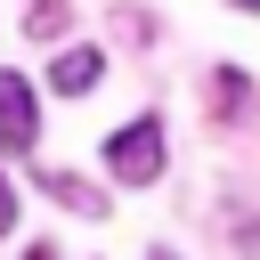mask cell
<instances>
[{"label": "cell", "mask_w": 260, "mask_h": 260, "mask_svg": "<svg viewBox=\"0 0 260 260\" xmlns=\"http://www.w3.org/2000/svg\"><path fill=\"white\" fill-rule=\"evenodd\" d=\"M8 228H16V187L0 179V236H8Z\"/></svg>", "instance_id": "52a82bcc"}, {"label": "cell", "mask_w": 260, "mask_h": 260, "mask_svg": "<svg viewBox=\"0 0 260 260\" xmlns=\"http://www.w3.org/2000/svg\"><path fill=\"white\" fill-rule=\"evenodd\" d=\"M32 138H41V122H32V89H24V73L0 65V154H32Z\"/></svg>", "instance_id": "7a4b0ae2"}, {"label": "cell", "mask_w": 260, "mask_h": 260, "mask_svg": "<svg viewBox=\"0 0 260 260\" xmlns=\"http://www.w3.org/2000/svg\"><path fill=\"white\" fill-rule=\"evenodd\" d=\"M49 195H57L65 211H81V219H98V211H106V195H98L89 179H65V171H49Z\"/></svg>", "instance_id": "277c9868"}, {"label": "cell", "mask_w": 260, "mask_h": 260, "mask_svg": "<svg viewBox=\"0 0 260 260\" xmlns=\"http://www.w3.org/2000/svg\"><path fill=\"white\" fill-rule=\"evenodd\" d=\"M24 260H57V252H49V244H32V252H24Z\"/></svg>", "instance_id": "ba28073f"}, {"label": "cell", "mask_w": 260, "mask_h": 260, "mask_svg": "<svg viewBox=\"0 0 260 260\" xmlns=\"http://www.w3.org/2000/svg\"><path fill=\"white\" fill-rule=\"evenodd\" d=\"M106 171H114L122 187H146V179L162 171V122H154V114L122 122V130L106 138Z\"/></svg>", "instance_id": "6da1fadb"}, {"label": "cell", "mask_w": 260, "mask_h": 260, "mask_svg": "<svg viewBox=\"0 0 260 260\" xmlns=\"http://www.w3.org/2000/svg\"><path fill=\"white\" fill-rule=\"evenodd\" d=\"M219 106H228V114L244 106V73H236V65H219Z\"/></svg>", "instance_id": "8992f818"}, {"label": "cell", "mask_w": 260, "mask_h": 260, "mask_svg": "<svg viewBox=\"0 0 260 260\" xmlns=\"http://www.w3.org/2000/svg\"><path fill=\"white\" fill-rule=\"evenodd\" d=\"M24 32H32V41H57V32H65V0H32Z\"/></svg>", "instance_id": "5b68a950"}, {"label": "cell", "mask_w": 260, "mask_h": 260, "mask_svg": "<svg viewBox=\"0 0 260 260\" xmlns=\"http://www.w3.org/2000/svg\"><path fill=\"white\" fill-rule=\"evenodd\" d=\"M154 260H171V252H154Z\"/></svg>", "instance_id": "30bf717a"}, {"label": "cell", "mask_w": 260, "mask_h": 260, "mask_svg": "<svg viewBox=\"0 0 260 260\" xmlns=\"http://www.w3.org/2000/svg\"><path fill=\"white\" fill-rule=\"evenodd\" d=\"M236 8H252V16H260V0H236Z\"/></svg>", "instance_id": "9c48e42d"}, {"label": "cell", "mask_w": 260, "mask_h": 260, "mask_svg": "<svg viewBox=\"0 0 260 260\" xmlns=\"http://www.w3.org/2000/svg\"><path fill=\"white\" fill-rule=\"evenodd\" d=\"M98 73H106V57H98V49H57L49 89H57V98H89V89H98Z\"/></svg>", "instance_id": "3957f363"}]
</instances>
